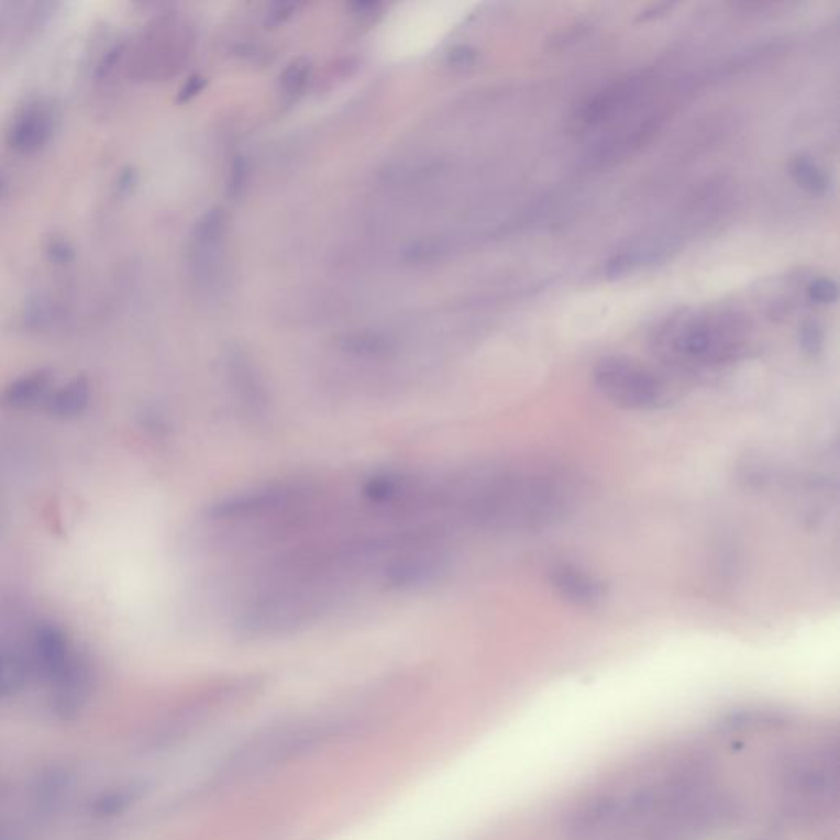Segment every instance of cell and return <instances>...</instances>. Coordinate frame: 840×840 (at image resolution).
<instances>
[{
  "mask_svg": "<svg viewBox=\"0 0 840 840\" xmlns=\"http://www.w3.org/2000/svg\"><path fill=\"white\" fill-rule=\"evenodd\" d=\"M49 253H52V258L59 263H66L73 258L71 246H69L68 243L63 242V240H58V242L53 243L52 248H49Z\"/></svg>",
  "mask_w": 840,
  "mask_h": 840,
  "instance_id": "obj_12",
  "label": "cell"
},
{
  "mask_svg": "<svg viewBox=\"0 0 840 840\" xmlns=\"http://www.w3.org/2000/svg\"><path fill=\"white\" fill-rule=\"evenodd\" d=\"M799 340H802L803 349L815 355L822 346V330L819 329L818 323H806L799 333Z\"/></svg>",
  "mask_w": 840,
  "mask_h": 840,
  "instance_id": "obj_11",
  "label": "cell"
},
{
  "mask_svg": "<svg viewBox=\"0 0 840 840\" xmlns=\"http://www.w3.org/2000/svg\"><path fill=\"white\" fill-rule=\"evenodd\" d=\"M808 296L816 305H835L839 298V288L831 278H818L808 286Z\"/></svg>",
  "mask_w": 840,
  "mask_h": 840,
  "instance_id": "obj_10",
  "label": "cell"
},
{
  "mask_svg": "<svg viewBox=\"0 0 840 840\" xmlns=\"http://www.w3.org/2000/svg\"><path fill=\"white\" fill-rule=\"evenodd\" d=\"M673 7H675L673 3H659V5L652 7V9L643 10L639 20L656 19V16L665 15V13H668Z\"/></svg>",
  "mask_w": 840,
  "mask_h": 840,
  "instance_id": "obj_13",
  "label": "cell"
},
{
  "mask_svg": "<svg viewBox=\"0 0 840 840\" xmlns=\"http://www.w3.org/2000/svg\"><path fill=\"white\" fill-rule=\"evenodd\" d=\"M592 378L603 398L626 411H660L672 398L659 373L629 356H605L596 363Z\"/></svg>",
  "mask_w": 840,
  "mask_h": 840,
  "instance_id": "obj_4",
  "label": "cell"
},
{
  "mask_svg": "<svg viewBox=\"0 0 840 840\" xmlns=\"http://www.w3.org/2000/svg\"><path fill=\"white\" fill-rule=\"evenodd\" d=\"M456 502L468 521L502 532H533L565 521L578 485L555 466H496L460 483Z\"/></svg>",
  "mask_w": 840,
  "mask_h": 840,
  "instance_id": "obj_1",
  "label": "cell"
},
{
  "mask_svg": "<svg viewBox=\"0 0 840 840\" xmlns=\"http://www.w3.org/2000/svg\"><path fill=\"white\" fill-rule=\"evenodd\" d=\"M201 88H202V81H199V78L192 79V81L189 82L188 88L183 89V92H181L183 101H185V99H188L189 96H195L196 92L201 91Z\"/></svg>",
  "mask_w": 840,
  "mask_h": 840,
  "instance_id": "obj_14",
  "label": "cell"
},
{
  "mask_svg": "<svg viewBox=\"0 0 840 840\" xmlns=\"http://www.w3.org/2000/svg\"><path fill=\"white\" fill-rule=\"evenodd\" d=\"M55 122V112L48 102L42 99L29 102L13 117L7 130V145L19 155H35L48 145Z\"/></svg>",
  "mask_w": 840,
  "mask_h": 840,
  "instance_id": "obj_5",
  "label": "cell"
},
{
  "mask_svg": "<svg viewBox=\"0 0 840 840\" xmlns=\"http://www.w3.org/2000/svg\"><path fill=\"white\" fill-rule=\"evenodd\" d=\"M789 175L799 188L811 196H825L829 191V178L825 169L809 156H796L789 163Z\"/></svg>",
  "mask_w": 840,
  "mask_h": 840,
  "instance_id": "obj_9",
  "label": "cell"
},
{
  "mask_svg": "<svg viewBox=\"0 0 840 840\" xmlns=\"http://www.w3.org/2000/svg\"><path fill=\"white\" fill-rule=\"evenodd\" d=\"M649 82L650 78L645 75H632L606 86L583 102L576 112V120L585 126H595L611 120L635 102L643 95Z\"/></svg>",
  "mask_w": 840,
  "mask_h": 840,
  "instance_id": "obj_6",
  "label": "cell"
},
{
  "mask_svg": "<svg viewBox=\"0 0 840 840\" xmlns=\"http://www.w3.org/2000/svg\"><path fill=\"white\" fill-rule=\"evenodd\" d=\"M550 583L563 599L579 608H595L608 596V588L601 579L572 563L553 566Z\"/></svg>",
  "mask_w": 840,
  "mask_h": 840,
  "instance_id": "obj_7",
  "label": "cell"
},
{
  "mask_svg": "<svg viewBox=\"0 0 840 840\" xmlns=\"http://www.w3.org/2000/svg\"><path fill=\"white\" fill-rule=\"evenodd\" d=\"M776 786L785 813L798 821L825 818L838 803V747L815 743L780 762Z\"/></svg>",
  "mask_w": 840,
  "mask_h": 840,
  "instance_id": "obj_3",
  "label": "cell"
},
{
  "mask_svg": "<svg viewBox=\"0 0 840 840\" xmlns=\"http://www.w3.org/2000/svg\"><path fill=\"white\" fill-rule=\"evenodd\" d=\"M653 349L660 358L683 369L731 365L749 350V330L740 317L699 312L672 317L656 330Z\"/></svg>",
  "mask_w": 840,
  "mask_h": 840,
  "instance_id": "obj_2",
  "label": "cell"
},
{
  "mask_svg": "<svg viewBox=\"0 0 840 840\" xmlns=\"http://www.w3.org/2000/svg\"><path fill=\"white\" fill-rule=\"evenodd\" d=\"M143 788L145 786L142 783L130 782L125 785L115 786V788L107 789L102 793L95 803V813L98 816L122 815L130 806L135 805L143 795Z\"/></svg>",
  "mask_w": 840,
  "mask_h": 840,
  "instance_id": "obj_8",
  "label": "cell"
}]
</instances>
